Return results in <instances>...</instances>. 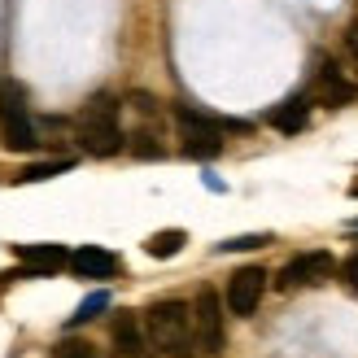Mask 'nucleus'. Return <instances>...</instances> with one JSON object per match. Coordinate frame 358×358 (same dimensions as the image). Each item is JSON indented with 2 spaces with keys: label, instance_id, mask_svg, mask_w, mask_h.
<instances>
[{
  "label": "nucleus",
  "instance_id": "20",
  "mask_svg": "<svg viewBox=\"0 0 358 358\" xmlns=\"http://www.w3.org/2000/svg\"><path fill=\"white\" fill-rule=\"evenodd\" d=\"M345 48H350V57H354V66H358V22L350 27V35H345Z\"/></svg>",
  "mask_w": 358,
  "mask_h": 358
},
{
  "label": "nucleus",
  "instance_id": "10",
  "mask_svg": "<svg viewBox=\"0 0 358 358\" xmlns=\"http://www.w3.org/2000/svg\"><path fill=\"white\" fill-rule=\"evenodd\" d=\"M70 271L83 275V280H110L118 271V258L101 245H79L75 254H70Z\"/></svg>",
  "mask_w": 358,
  "mask_h": 358
},
{
  "label": "nucleus",
  "instance_id": "4",
  "mask_svg": "<svg viewBox=\"0 0 358 358\" xmlns=\"http://www.w3.org/2000/svg\"><path fill=\"white\" fill-rule=\"evenodd\" d=\"M0 136H5V149H13V153H31L40 145L35 140V122L27 114V96L13 83L0 87Z\"/></svg>",
  "mask_w": 358,
  "mask_h": 358
},
{
  "label": "nucleus",
  "instance_id": "8",
  "mask_svg": "<svg viewBox=\"0 0 358 358\" xmlns=\"http://www.w3.org/2000/svg\"><path fill=\"white\" fill-rule=\"evenodd\" d=\"M110 336H114V358H157L149 332H145V324H140L136 315H118Z\"/></svg>",
  "mask_w": 358,
  "mask_h": 358
},
{
  "label": "nucleus",
  "instance_id": "19",
  "mask_svg": "<svg viewBox=\"0 0 358 358\" xmlns=\"http://www.w3.org/2000/svg\"><path fill=\"white\" fill-rule=\"evenodd\" d=\"M341 275H345V284H350V289L358 293V254H350V258L341 262Z\"/></svg>",
  "mask_w": 358,
  "mask_h": 358
},
{
  "label": "nucleus",
  "instance_id": "14",
  "mask_svg": "<svg viewBox=\"0 0 358 358\" xmlns=\"http://www.w3.org/2000/svg\"><path fill=\"white\" fill-rule=\"evenodd\" d=\"M62 171H70L66 157H57V162H35V166H27L22 175H17V184H40V179H52V175H62Z\"/></svg>",
  "mask_w": 358,
  "mask_h": 358
},
{
  "label": "nucleus",
  "instance_id": "21",
  "mask_svg": "<svg viewBox=\"0 0 358 358\" xmlns=\"http://www.w3.org/2000/svg\"><path fill=\"white\" fill-rule=\"evenodd\" d=\"M350 192H354V196H358V184H354V188H350Z\"/></svg>",
  "mask_w": 358,
  "mask_h": 358
},
{
  "label": "nucleus",
  "instance_id": "3",
  "mask_svg": "<svg viewBox=\"0 0 358 358\" xmlns=\"http://www.w3.org/2000/svg\"><path fill=\"white\" fill-rule=\"evenodd\" d=\"M179 118V140H184V153L188 157H219L223 153V131H245V122H227V118H214V114H201L196 105H179L175 110Z\"/></svg>",
  "mask_w": 358,
  "mask_h": 358
},
{
  "label": "nucleus",
  "instance_id": "18",
  "mask_svg": "<svg viewBox=\"0 0 358 358\" xmlns=\"http://www.w3.org/2000/svg\"><path fill=\"white\" fill-rule=\"evenodd\" d=\"M271 236H231V241H223L219 245V254H241V249H258V245H266Z\"/></svg>",
  "mask_w": 358,
  "mask_h": 358
},
{
  "label": "nucleus",
  "instance_id": "6",
  "mask_svg": "<svg viewBox=\"0 0 358 358\" xmlns=\"http://www.w3.org/2000/svg\"><path fill=\"white\" fill-rule=\"evenodd\" d=\"M332 271H336V258L328 254V249H310V254L293 258L280 271V289H315V284L332 280Z\"/></svg>",
  "mask_w": 358,
  "mask_h": 358
},
{
  "label": "nucleus",
  "instance_id": "7",
  "mask_svg": "<svg viewBox=\"0 0 358 358\" xmlns=\"http://www.w3.org/2000/svg\"><path fill=\"white\" fill-rule=\"evenodd\" d=\"M262 293H266V271H262V266H241V271L227 280V310L249 319L258 310Z\"/></svg>",
  "mask_w": 358,
  "mask_h": 358
},
{
  "label": "nucleus",
  "instance_id": "16",
  "mask_svg": "<svg viewBox=\"0 0 358 358\" xmlns=\"http://www.w3.org/2000/svg\"><path fill=\"white\" fill-rule=\"evenodd\" d=\"M52 358H101L92 341H75V336H66V341L52 345Z\"/></svg>",
  "mask_w": 358,
  "mask_h": 358
},
{
  "label": "nucleus",
  "instance_id": "15",
  "mask_svg": "<svg viewBox=\"0 0 358 358\" xmlns=\"http://www.w3.org/2000/svg\"><path fill=\"white\" fill-rule=\"evenodd\" d=\"M105 306H110V293H92L87 301H79L75 315H70V328H79V324H87V319H96Z\"/></svg>",
  "mask_w": 358,
  "mask_h": 358
},
{
  "label": "nucleus",
  "instance_id": "1",
  "mask_svg": "<svg viewBox=\"0 0 358 358\" xmlns=\"http://www.w3.org/2000/svg\"><path fill=\"white\" fill-rule=\"evenodd\" d=\"M75 131H79V145L92 153V157H114L127 136H122V105L114 92H96L87 96V105L75 118Z\"/></svg>",
  "mask_w": 358,
  "mask_h": 358
},
{
  "label": "nucleus",
  "instance_id": "5",
  "mask_svg": "<svg viewBox=\"0 0 358 358\" xmlns=\"http://www.w3.org/2000/svg\"><path fill=\"white\" fill-rule=\"evenodd\" d=\"M192 328H196V350L206 358H219L227 350V328H223V301L214 289H201L192 301Z\"/></svg>",
  "mask_w": 358,
  "mask_h": 358
},
{
  "label": "nucleus",
  "instance_id": "9",
  "mask_svg": "<svg viewBox=\"0 0 358 358\" xmlns=\"http://www.w3.org/2000/svg\"><path fill=\"white\" fill-rule=\"evenodd\" d=\"M354 96H358V83H350L341 75V66H336V62H319L310 101H319V105H350Z\"/></svg>",
  "mask_w": 358,
  "mask_h": 358
},
{
  "label": "nucleus",
  "instance_id": "2",
  "mask_svg": "<svg viewBox=\"0 0 358 358\" xmlns=\"http://www.w3.org/2000/svg\"><path fill=\"white\" fill-rule=\"evenodd\" d=\"M145 332L157 354L166 358H196V328L184 301H153L145 310Z\"/></svg>",
  "mask_w": 358,
  "mask_h": 358
},
{
  "label": "nucleus",
  "instance_id": "12",
  "mask_svg": "<svg viewBox=\"0 0 358 358\" xmlns=\"http://www.w3.org/2000/svg\"><path fill=\"white\" fill-rule=\"evenodd\" d=\"M306 118H310V96H289V101H280L271 110V127L293 136V131L306 127Z\"/></svg>",
  "mask_w": 358,
  "mask_h": 358
},
{
  "label": "nucleus",
  "instance_id": "13",
  "mask_svg": "<svg viewBox=\"0 0 358 358\" xmlns=\"http://www.w3.org/2000/svg\"><path fill=\"white\" fill-rule=\"evenodd\" d=\"M184 245H188L184 231H179V227H166V231H153V236L145 241V254H149V258H175Z\"/></svg>",
  "mask_w": 358,
  "mask_h": 358
},
{
  "label": "nucleus",
  "instance_id": "11",
  "mask_svg": "<svg viewBox=\"0 0 358 358\" xmlns=\"http://www.w3.org/2000/svg\"><path fill=\"white\" fill-rule=\"evenodd\" d=\"M13 254L22 258V266L31 275H52V271H62V266H70L66 245H17Z\"/></svg>",
  "mask_w": 358,
  "mask_h": 358
},
{
  "label": "nucleus",
  "instance_id": "17",
  "mask_svg": "<svg viewBox=\"0 0 358 358\" xmlns=\"http://www.w3.org/2000/svg\"><path fill=\"white\" fill-rule=\"evenodd\" d=\"M131 140V153L136 157H162V145H157V136L149 131V127H140L136 136H127Z\"/></svg>",
  "mask_w": 358,
  "mask_h": 358
}]
</instances>
